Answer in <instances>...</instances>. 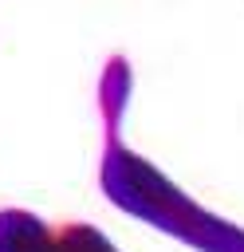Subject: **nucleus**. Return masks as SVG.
<instances>
[{"label": "nucleus", "instance_id": "1", "mask_svg": "<svg viewBox=\"0 0 244 252\" xmlns=\"http://www.w3.org/2000/svg\"><path fill=\"white\" fill-rule=\"evenodd\" d=\"M0 252H47L43 228L20 213H4L0 217Z\"/></svg>", "mask_w": 244, "mask_h": 252}]
</instances>
